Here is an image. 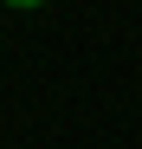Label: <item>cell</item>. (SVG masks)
I'll use <instances>...</instances> for the list:
<instances>
[{
	"label": "cell",
	"mask_w": 142,
	"mask_h": 149,
	"mask_svg": "<svg viewBox=\"0 0 142 149\" xmlns=\"http://www.w3.org/2000/svg\"><path fill=\"white\" fill-rule=\"evenodd\" d=\"M7 7H19V13H32V7H52V0H7Z\"/></svg>",
	"instance_id": "obj_1"
}]
</instances>
